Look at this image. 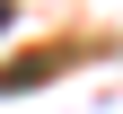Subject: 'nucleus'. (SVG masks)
Listing matches in <instances>:
<instances>
[{
	"mask_svg": "<svg viewBox=\"0 0 123 114\" xmlns=\"http://www.w3.org/2000/svg\"><path fill=\"white\" fill-rule=\"evenodd\" d=\"M0 26H9V0H0Z\"/></svg>",
	"mask_w": 123,
	"mask_h": 114,
	"instance_id": "obj_1",
	"label": "nucleus"
}]
</instances>
